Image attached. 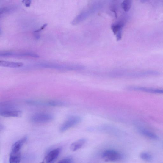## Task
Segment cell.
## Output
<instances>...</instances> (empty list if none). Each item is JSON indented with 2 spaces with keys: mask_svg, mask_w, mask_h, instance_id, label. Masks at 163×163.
I'll return each instance as SVG.
<instances>
[{
  "mask_svg": "<svg viewBox=\"0 0 163 163\" xmlns=\"http://www.w3.org/2000/svg\"><path fill=\"white\" fill-rule=\"evenodd\" d=\"M53 116L47 113H39L34 115L31 117V120L36 123H47L52 121Z\"/></svg>",
  "mask_w": 163,
  "mask_h": 163,
  "instance_id": "cell-2",
  "label": "cell"
},
{
  "mask_svg": "<svg viewBox=\"0 0 163 163\" xmlns=\"http://www.w3.org/2000/svg\"><path fill=\"white\" fill-rule=\"evenodd\" d=\"M61 148H57L49 152L45 158V161L46 163H49L55 161L59 155Z\"/></svg>",
  "mask_w": 163,
  "mask_h": 163,
  "instance_id": "cell-8",
  "label": "cell"
},
{
  "mask_svg": "<svg viewBox=\"0 0 163 163\" xmlns=\"http://www.w3.org/2000/svg\"><path fill=\"white\" fill-rule=\"evenodd\" d=\"M55 161H54V162H51V163H54V162H55Z\"/></svg>",
  "mask_w": 163,
  "mask_h": 163,
  "instance_id": "cell-24",
  "label": "cell"
},
{
  "mask_svg": "<svg viewBox=\"0 0 163 163\" xmlns=\"http://www.w3.org/2000/svg\"><path fill=\"white\" fill-rule=\"evenodd\" d=\"M135 122L138 124L137 125L135 123V124L138 125V126H137L138 127V129L140 132L144 136L153 139H157V135L155 133L141 126H140L137 121Z\"/></svg>",
  "mask_w": 163,
  "mask_h": 163,
  "instance_id": "cell-9",
  "label": "cell"
},
{
  "mask_svg": "<svg viewBox=\"0 0 163 163\" xmlns=\"http://www.w3.org/2000/svg\"><path fill=\"white\" fill-rule=\"evenodd\" d=\"M147 1H142V2H146Z\"/></svg>",
  "mask_w": 163,
  "mask_h": 163,
  "instance_id": "cell-23",
  "label": "cell"
},
{
  "mask_svg": "<svg viewBox=\"0 0 163 163\" xmlns=\"http://www.w3.org/2000/svg\"><path fill=\"white\" fill-rule=\"evenodd\" d=\"M86 142L85 139H80L72 143L70 145V149L71 151L74 152L78 150L83 147Z\"/></svg>",
  "mask_w": 163,
  "mask_h": 163,
  "instance_id": "cell-13",
  "label": "cell"
},
{
  "mask_svg": "<svg viewBox=\"0 0 163 163\" xmlns=\"http://www.w3.org/2000/svg\"><path fill=\"white\" fill-rule=\"evenodd\" d=\"M12 9V8L8 7L1 8L0 10L1 15L10 12L11 11Z\"/></svg>",
  "mask_w": 163,
  "mask_h": 163,
  "instance_id": "cell-19",
  "label": "cell"
},
{
  "mask_svg": "<svg viewBox=\"0 0 163 163\" xmlns=\"http://www.w3.org/2000/svg\"><path fill=\"white\" fill-rule=\"evenodd\" d=\"M41 163H44V162H41Z\"/></svg>",
  "mask_w": 163,
  "mask_h": 163,
  "instance_id": "cell-25",
  "label": "cell"
},
{
  "mask_svg": "<svg viewBox=\"0 0 163 163\" xmlns=\"http://www.w3.org/2000/svg\"><path fill=\"white\" fill-rule=\"evenodd\" d=\"M46 104L48 105L53 106H61L65 105V103L63 102L56 101H50Z\"/></svg>",
  "mask_w": 163,
  "mask_h": 163,
  "instance_id": "cell-16",
  "label": "cell"
},
{
  "mask_svg": "<svg viewBox=\"0 0 163 163\" xmlns=\"http://www.w3.org/2000/svg\"><path fill=\"white\" fill-rule=\"evenodd\" d=\"M21 160L20 152L15 153L11 152L9 159L10 163H20Z\"/></svg>",
  "mask_w": 163,
  "mask_h": 163,
  "instance_id": "cell-14",
  "label": "cell"
},
{
  "mask_svg": "<svg viewBox=\"0 0 163 163\" xmlns=\"http://www.w3.org/2000/svg\"><path fill=\"white\" fill-rule=\"evenodd\" d=\"M1 57H36L37 55L36 54L30 52H26L24 53H16L11 52H1L0 53Z\"/></svg>",
  "mask_w": 163,
  "mask_h": 163,
  "instance_id": "cell-7",
  "label": "cell"
},
{
  "mask_svg": "<svg viewBox=\"0 0 163 163\" xmlns=\"http://www.w3.org/2000/svg\"><path fill=\"white\" fill-rule=\"evenodd\" d=\"M124 25V21L122 20L113 24L111 26V29L113 33L116 35L117 40H120L121 39L122 29Z\"/></svg>",
  "mask_w": 163,
  "mask_h": 163,
  "instance_id": "cell-6",
  "label": "cell"
},
{
  "mask_svg": "<svg viewBox=\"0 0 163 163\" xmlns=\"http://www.w3.org/2000/svg\"><path fill=\"white\" fill-rule=\"evenodd\" d=\"M23 65L21 62H14L4 61H0V66L2 67L16 68L22 67Z\"/></svg>",
  "mask_w": 163,
  "mask_h": 163,
  "instance_id": "cell-12",
  "label": "cell"
},
{
  "mask_svg": "<svg viewBox=\"0 0 163 163\" xmlns=\"http://www.w3.org/2000/svg\"><path fill=\"white\" fill-rule=\"evenodd\" d=\"M132 1L131 0H125L121 4V7L124 11L128 12L132 6Z\"/></svg>",
  "mask_w": 163,
  "mask_h": 163,
  "instance_id": "cell-15",
  "label": "cell"
},
{
  "mask_svg": "<svg viewBox=\"0 0 163 163\" xmlns=\"http://www.w3.org/2000/svg\"><path fill=\"white\" fill-rule=\"evenodd\" d=\"M81 120L79 117L72 116L68 119L61 126L60 130L61 132H64L78 124Z\"/></svg>",
  "mask_w": 163,
  "mask_h": 163,
  "instance_id": "cell-4",
  "label": "cell"
},
{
  "mask_svg": "<svg viewBox=\"0 0 163 163\" xmlns=\"http://www.w3.org/2000/svg\"><path fill=\"white\" fill-rule=\"evenodd\" d=\"M27 139V137H25L18 140L12 145L11 152L15 153L20 152L21 148L26 141Z\"/></svg>",
  "mask_w": 163,
  "mask_h": 163,
  "instance_id": "cell-11",
  "label": "cell"
},
{
  "mask_svg": "<svg viewBox=\"0 0 163 163\" xmlns=\"http://www.w3.org/2000/svg\"><path fill=\"white\" fill-rule=\"evenodd\" d=\"M22 2L24 3L25 6L27 7H29L31 3V1H22Z\"/></svg>",
  "mask_w": 163,
  "mask_h": 163,
  "instance_id": "cell-20",
  "label": "cell"
},
{
  "mask_svg": "<svg viewBox=\"0 0 163 163\" xmlns=\"http://www.w3.org/2000/svg\"><path fill=\"white\" fill-rule=\"evenodd\" d=\"M100 7L101 4H99L97 3L93 4L87 10L81 12L79 15L77 16L72 21V24L73 25H76L79 24L94 13Z\"/></svg>",
  "mask_w": 163,
  "mask_h": 163,
  "instance_id": "cell-1",
  "label": "cell"
},
{
  "mask_svg": "<svg viewBox=\"0 0 163 163\" xmlns=\"http://www.w3.org/2000/svg\"><path fill=\"white\" fill-rule=\"evenodd\" d=\"M140 157L144 160L147 161H151L152 159L151 155L147 152H143L140 155Z\"/></svg>",
  "mask_w": 163,
  "mask_h": 163,
  "instance_id": "cell-17",
  "label": "cell"
},
{
  "mask_svg": "<svg viewBox=\"0 0 163 163\" xmlns=\"http://www.w3.org/2000/svg\"><path fill=\"white\" fill-rule=\"evenodd\" d=\"M22 115V112L20 111L10 109L1 110L0 115L5 117H19Z\"/></svg>",
  "mask_w": 163,
  "mask_h": 163,
  "instance_id": "cell-10",
  "label": "cell"
},
{
  "mask_svg": "<svg viewBox=\"0 0 163 163\" xmlns=\"http://www.w3.org/2000/svg\"><path fill=\"white\" fill-rule=\"evenodd\" d=\"M103 159L107 162H115L120 160L121 155L116 151L108 150L104 151L102 154Z\"/></svg>",
  "mask_w": 163,
  "mask_h": 163,
  "instance_id": "cell-3",
  "label": "cell"
},
{
  "mask_svg": "<svg viewBox=\"0 0 163 163\" xmlns=\"http://www.w3.org/2000/svg\"><path fill=\"white\" fill-rule=\"evenodd\" d=\"M57 163H73V162L71 158H66L60 160Z\"/></svg>",
  "mask_w": 163,
  "mask_h": 163,
  "instance_id": "cell-18",
  "label": "cell"
},
{
  "mask_svg": "<svg viewBox=\"0 0 163 163\" xmlns=\"http://www.w3.org/2000/svg\"><path fill=\"white\" fill-rule=\"evenodd\" d=\"M128 89L133 91H140L154 94H163V89H156L137 86H131Z\"/></svg>",
  "mask_w": 163,
  "mask_h": 163,
  "instance_id": "cell-5",
  "label": "cell"
},
{
  "mask_svg": "<svg viewBox=\"0 0 163 163\" xmlns=\"http://www.w3.org/2000/svg\"><path fill=\"white\" fill-rule=\"evenodd\" d=\"M35 38L38 39L40 38V35L38 34L36 35H35Z\"/></svg>",
  "mask_w": 163,
  "mask_h": 163,
  "instance_id": "cell-22",
  "label": "cell"
},
{
  "mask_svg": "<svg viewBox=\"0 0 163 163\" xmlns=\"http://www.w3.org/2000/svg\"><path fill=\"white\" fill-rule=\"evenodd\" d=\"M47 26V24H45L44 25L42 26L41 28L40 29L36 30L34 32L35 33H38L40 31H42V30H43L44 28L46 27Z\"/></svg>",
  "mask_w": 163,
  "mask_h": 163,
  "instance_id": "cell-21",
  "label": "cell"
}]
</instances>
